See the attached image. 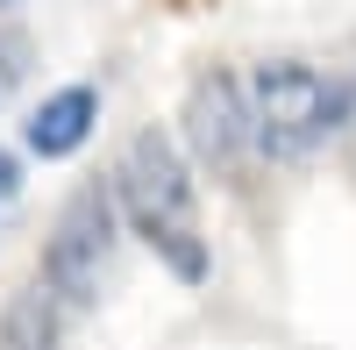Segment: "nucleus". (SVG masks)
<instances>
[{"mask_svg":"<svg viewBox=\"0 0 356 350\" xmlns=\"http://www.w3.org/2000/svg\"><path fill=\"white\" fill-rule=\"evenodd\" d=\"M15 186H22V172H15V158H8V151H0V208L15 200Z\"/></svg>","mask_w":356,"mask_h":350,"instance_id":"8","label":"nucleus"},{"mask_svg":"<svg viewBox=\"0 0 356 350\" xmlns=\"http://www.w3.org/2000/svg\"><path fill=\"white\" fill-rule=\"evenodd\" d=\"M0 8H22V0H0Z\"/></svg>","mask_w":356,"mask_h":350,"instance_id":"9","label":"nucleus"},{"mask_svg":"<svg viewBox=\"0 0 356 350\" xmlns=\"http://www.w3.org/2000/svg\"><path fill=\"white\" fill-rule=\"evenodd\" d=\"M57 336V300L50 294H22L8 307V322H0V350H50Z\"/></svg>","mask_w":356,"mask_h":350,"instance_id":"6","label":"nucleus"},{"mask_svg":"<svg viewBox=\"0 0 356 350\" xmlns=\"http://www.w3.org/2000/svg\"><path fill=\"white\" fill-rule=\"evenodd\" d=\"M114 208H122V222L157 250V265H171L186 286L207 279L200 193H193V172H186V158H178L171 136H157V129L129 136L122 165H114Z\"/></svg>","mask_w":356,"mask_h":350,"instance_id":"1","label":"nucleus"},{"mask_svg":"<svg viewBox=\"0 0 356 350\" xmlns=\"http://www.w3.org/2000/svg\"><path fill=\"white\" fill-rule=\"evenodd\" d=\"M186 151L207 172H221V179H235L257 158V122H250L243 79H228V72H200L193 79V93H186Z\"/></svg>","mask_w":356,"mask_h":350,"instance_id":"4","label":"nucleus"},{"mask_svg":"<svg viewBox=\"0 0 356 350\" xmlns=\"http://www.w3.org/2000/svg\"><path fill=\"white\" fill-rule=\"evenodd\" d=\"M114 222H122L114 186H79L65 200V215H57L50 243H43V286L65 314H86L100 300L107 265H114Z\"/></svg>","mask_w":356,"mask_h":350,"instance_id":"3","label":"nucleus"},{"mask_svg":"<svg viewBox=\"0 0 356 350\" xmlns=\"http://www.w3.org/2000/svg\"><path fill=\"white\" fill-rule=\"evenodd\" d=\"M100 122V93L93 86H57V93L29 114V151L36 158H72Z\"/></svg>","mask_w":356,"mask_h":350,"instance_id":"5","label":"nucleus"},{"mask_svg":"<svg viewBox=\"0 0 356 350\" xmlns=\"http://www.w3.org/2000/svg\"><path fill=\"white\" fill-rule=\"evenodd\" d=\"M243 93H250V122H257L264 158H307L349 122V86L300 65V57H264L243 79Z\"/></svg>","mask_w":356,"mask_h":350,"instance_id":"2","label":"nucleus"},{"mask_svg":"<svg viewBox=\"0 0 356 350\" xmlns=\"http://www.w3.org/2000/svg\"><path fill=\"white\" fill-rule=\"evenodd\" d=\"M22 57H29V36L8 29V36H0V100H8V86L22 79Z\"/></svg>","mask_w":356,"mask_h":350,"instance_id":"7","label":"nucleus"}]
</instances>
